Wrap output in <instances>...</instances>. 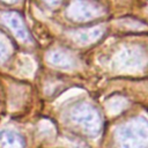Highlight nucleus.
Listing matches in <instances>:
<instances>
[{
    "mask_svg": "<svg viewBox=\"0 0 148 148\" xmlns=\"http://www.w3.org/2000/svg\"><path fill=\"white\" fill-rule=\"evenodd\" d=\"M119 148H148V123L138 118L123 125L117 133Z\"/></svg>",
    "mask_w": 148,
    "mask_h": 148,
    "instance_id": "obj_1",
    "label": "nucleus"
},
{
    "mask_svg": "<svg viewBox=\"0 0 148 148\" xmlns=\"http://www.w3.org/2000/svg\"><path fill=\"white\" fill-rule=\"evenodd\" d=\"M72 119L86 134L96 135L101 131L102 120L98 112L90 105H79L72 113Z\"/></svg>",
    "mask_w": 148,
    "mask_h": 148,
    "instance_id": "obj_2",
    "label": "nucleus"
},
{
    "mask_svg": "<svg viewBox=\"0 0 148 148\" xmlns=\"http://www.w3.org/2000/svg\"><path fill=\"white\" fill-rule=\"evenodd\" d=\"M5 22L9 27V29L13 31V34H15L17 36V38H20L22 40L29 39V34H28L21 17L17 14H14V13L7 14L5 16Z\"/></svg>",
    "mask_w": 148,
    "mask_h": 148,
    "instance_id": "obj_3",
    "label": "nucleus"
},
{
    "mask_svg": "<svg viewBox=\"0 0 148 148\" xmlns=\"http://www.w3.org/2000/svg\"><path fill=\"white\" fill-rule=\"evenodd\" d=\"M0 148H24L23 138L14 131L0 132Z\"/></svg>",
    "mask_w": 148,
    "mask_h": 148,
    "instance_id": "obj_4",
    "label": "nucleus"
},
{
    "mask_svg": "<svg viewBox=\"0 0 148 148\" xmlns=\"http://www.w3.org/2000/svg\"><path fill=\"white\" fill-rule=\"evenodd\" d=\"M5 56H6V47L0 43V59H2Z\"/></svg>",
    "mask_w": 148,
    "mask_h": 148,
    "instance_id": "obj_5",
    "label": "nucleus"
},
{
    "mask_svg": "<svg viewBox=\"0 0 148 148\" xmlns=\"http://www.w3.org/2000/svg\"><path fill=\"white\" fill-rule=\"evenodd\" d=\"M44 1H46V2H49V3H51V5H57L59 1H61V0H44Z\"/></svg>",
    "mask_w": 148,
    "mask_h": 148,
    "instance_id": "obj_6",
    "label": "nucleus"
},
{
    "mask_svg": "<svg viewBox=\"0 0 148 148\" xmlns=\"http://www.w3.org/2000/svg\"><path fill=\"white\" fill-rule=\"evenodd\" d=\"M0 1H2V2H7V3H12V2H14V1H16V0H0Z\"/></svg>",
    "mask_w": 148,
    "mask_h": 148,
    "instance_id": "obj_7",
    "label": "nucleus"
}]
</instances>
